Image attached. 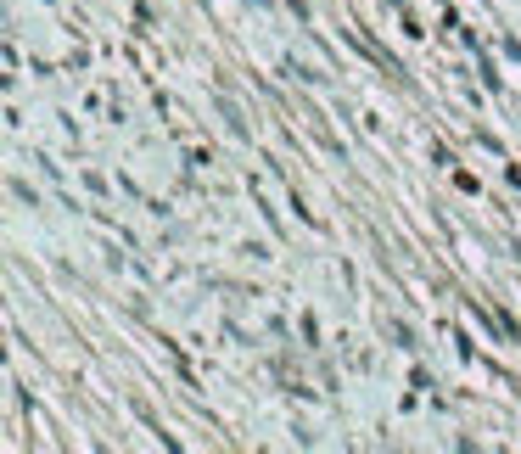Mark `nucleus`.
<instances>
[{
  "mask_svg": "<svg viewBox=\"0 0 521 454\" xmlns=\"http://www.w3.org/2000/svg\"><path fill=\"white\" fill-rule=\"evenodd\" d=\"M510 180H516V185H521V163H516V169H510Z\"/></svg>",
  "mask_w": 521,
  "mask_h": 454,
  "instance_id": "obj_1",
  "label": "nucleus"
}]
</instances>
